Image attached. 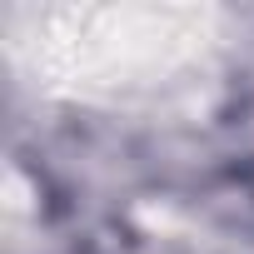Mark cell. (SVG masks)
Listing matches in <instances>:
<instances>
[{
  "label": "cell",
  "instance_id": "obj_1",
  "mask_svg": "<svg viewBox=\"0 0 254 254\" xmlns=\"http://www.w3.org/2000/svg\"><path fill=\"white\" fill-rule=\"evenodd\" d=\"M15 55L50 90L140 95L204 65L214 10L194 5H40L10 15Z\"/></svg>",
  "mask_w": 254,
  "mask_h": 254
}]
</instances>
